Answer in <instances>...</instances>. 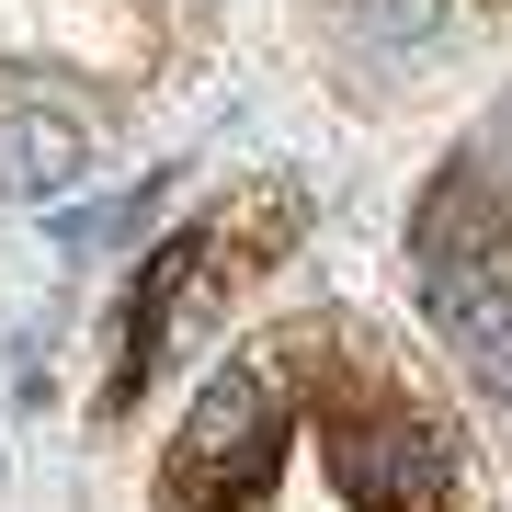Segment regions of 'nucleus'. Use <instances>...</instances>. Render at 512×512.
Returning <instances> with one entry per match:
<instances>
[{
	"label": "nucleus",
	"instance_id": "3",
	"mask_svg": "<svg viewBox=\"0 0 512 512\" xmlns=\"http://www.w3.org/2000/svg\"><path fill=\"white\" fill-rule=\"evenodd\" d=\"M80 160H92V126L69 103H12L0 114V194L12 205H57L80 183Z\"/></svg>",
	"mask_w": 512,
	"mask_h": 512
},
{
	"label": "nucleus",
	"instance_id": "1",
	"mask_svg": "<svg viewBox=\"0 0 512 512\" xmlns=\"http://www.w3.org/2000/svg\"><path fill=\"white\" fill-rule=\"evenodd\" d=\"M262 467H274V387H262V365H217L171 444V490L205 501L217 478H262Z\"/></svg>",
	"mask_w": 512,
	"mask_h": 512
},
{
	"label": "nucleus",
	"instance_id": "7",
	"mask_svg": "<svg viewBox=\"0 0 512 512\" xmlns=\"http://www.w3.org/2000/svg\"><path fill=\"white\" fill-rule=\"evenodd\" d=\"M478 387H490V399L512 410V330H501V342H490V353H478Z\"/></svg>",
	"mask_w": 512,
	"mask_h": 512
},
{
	"label": "nucleus",
	"instance_id": "4",
	"mask_svg": "<svg viewBox=\"0 0 512 512\" xmlns=\"http://www.w3.org/2000/svg\"><path fill=\"white\" fill-rule=\"evenodd\" d=\"M194 262H205V228H171L160 251H148V274L126 285V365H114V399H137V376L160 365V330H171V296L194 285Z\"/></svg>",
	"mask_w": 512,
	"mask_h": 512
},
{
	"label": "nucleus",
	"instance_id": "2",
	"mask_svg": "<svg viewBox=\"0 0 512 512\" xmlns=\"http://www.w3.org/2000/svg\"><path fill=\"white\" fill-rule=\"evenodd\" d=\"M330 467H342V490L353 501H387V512H433L444 490V456H433V433L421 421H399V410H376V421H353L342 444H330Z\"/></svg>",
	"mask_w": 512,
	"mask_h": 512
},
{
	"label": "nucleus",
	"instance_id": "5",
	"mask_svg": "<svg viewBox=\"0 0 512 512\" xmlns=\"http://www.w3.org/2000/svg\"><path fill=\"white\" fill-rule=\"evenodd\" d=\"M171 194V171H148L137 194H92V205H69V217H46V239L57 251H114V239H137L148 228V205Z\"/></svg>",
	"mask_w": 512,
	"mask_h": 512
},
{
	"label": "nucleus",
	"instance_id": "6",
	"mask_svg": "<svg viewBox=\"0 0 512 512\" xmlns=\"http://www.w3.org/2000/svg\"><path fill=\"white\" fill-rule=\"evenodd\" d=\"M342 12H353V35H365L376 57H421L444 35V0H342Z\"/></svg>",
	"mask_w": 512,
	"mask_h": 512
},
{
	"label": "nucleus",
	"instance_id": "8",
	"mask_svg": "<svg viewBox=\"0 0 512 512\" xmlns=\"http://www.w3.org/2000/svg\"><path fill=\"white\" fill-rule=\"evenodd\" d=\"M478 160H490L501 183H512V114H501V126H490V148H478Z\"/></svg>",
	"mask_w": 512,
	"mask_h": 512
}]
</instances>
